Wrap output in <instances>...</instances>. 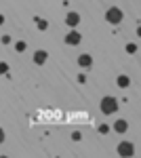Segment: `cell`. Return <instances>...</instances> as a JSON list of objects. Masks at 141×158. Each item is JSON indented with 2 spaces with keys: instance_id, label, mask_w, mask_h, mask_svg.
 <instances>
[{
  "instance_id": "277c9868",
  "label": "cell",
  "mask_w": 141,
  "mask_h": 158,
  "mask_svg": "<svg viewBox=\"0 0 141 158\" xmlns=\"http://www.w3.org/2000/svg\"><path fill=\"white\" fill-rule=\"evenodd\" d=\"M80 40H82V36H80L76 30H72L70 34H65V44H72V47H74V44H78Z\"/></svg>"
},
{
  "instance_id": "9c48e42d",
  "label": "cell",
  "mask_w": 141,
  "mask_h": 158,
  "mask_svg": "<svg viewBox=\"0 0 141 158\" xmlns=\"http://www.w3.org/2000/svg\"><path fill=\"white\" fill-rule=\"evenodd\" d=\"M116 82H118V86L126 89V86L131 85V78H129V76H118V80H116Z\"/></svg>"
},
{
  "instance_id": "2e32d148",
  "label": "cell",
  "mask_w": 141,
  "mask_h": 158,
  "mask_svg": "<svg viewBox=\"0 0 141 158\" xmlns=\"http://www.w3.org/2000/svg\"><path fill=\"white\" fill-rule=\"evenodd\" d=\"M99 133H107V124H101L99 127Z\"/></svg>"
},
{
  "instance_id": "5bb4252c",
  "label": "cell",
  "mask_w": 141,
  "mask_h": 158,
  "mask_svg": "<svg viewBox=\"0 0 141 158\" xmlns=\"http://www.w3.org/2000/svg\"><path fill=\"white\" fill-rule=\"evenodd\" d=\"M72 139H74V141H80V133H78V131H74V133H72Z\"/></svg>"
},
{
  "instance_id": "5b68a950",
  "label": "cell",
  "mask_w": 141,
  "mask_h": 158,
  "mask_svg": "<svg viewBox=\"0 0 141 158\" xmlns=\"http://www.w3.org/2000/svg\"><path fill=\"white\" fill-rule=\"evenodd\" d=\"M65 23L70 25V27H76V25L80 23V15L78 13H68L65 15Z\"/></svg>"
},
{
  "instance_id": "e0dca14e",
  "label": "cell",
  "mask_w": 141,
  "mask_h": 158,
  "mask_svg": "<svg viewBox=\"0 0 141 158\" xmlns=\"http://www.w3.org/2000/svg\"><path fill=\"white\" fill-rule=\"evenodd\" d=\"M2 141H4V131L0 129V143H2Z\"/></svg>"
},
{
  "instance_id": "30bf717a",
  "label": "cell",
  "mask_w": 141,
  "mask_h": 158,
  "mask_svg": "<svg viewBox=\"0 0 141 158\" xmlns=\"http://www.w3.org/2000/svg\"><path fill=\"white\" fill-rule=\"evenodd\" d=\"M36 25H38V30H40V32H44V30L48 27V23L44 21V19H40V17H36Z\"/></svg>"
},
{
  "instance_id": "7a4b0ae2",
  "label": "cell",
  "mask_w": 141,
  "mask_h": 158,
  "mask_svg": "<svg viewBox=\"0 0 141 158\" xmlns=\"http://www.w3.org/2000/svg\"><path fill=\"white\" fill-rule=\"evenodd\" d=\"M122 17H124V15H122V11H120V9H116V6L107 9V13H106V19H107L112 25H118L120 21H122Z\"/></svg>"
},
{
  "instance_id": "ba28073f",
  "label": "cell",
  "mask_w": 141,
  "mask_h": 158,
  "mask_svg": "<svg viewBox=\"0 0 141 158\" xmlns=\"http://www.w3.org/2000/svg\"><path fill=\"white\" fill-rule=\"evenodd\" d=\"M126 129H129L126 120H116V124H114V131H116V133H124Z\"/></svg>"
},
{
  "instance_id": "6da1fadb",
  "label": "cell",
  "mask_w": 141,
  "mask_h": 158,
  "mask_svg": "<svg viewBox=\"0 0 141 158\" xmlns=\"http://www.w3.org/2000/svg\"><path fill=\"white\" fill-rule=\"evenodd\" d=\"M116 110H118L116 97H110V95H107V97L101 99V112H103V114H114Z\"/></svg>"
},
{
  "instance_id": "52a82bcc",
  "label": "cell",
  "mask_w": 141,
  "mask_h": 158,
  "mask_svg": "<svg viewBox=\"0 0 141 158\" xmlns=\"http://www.w3.org/2000/svg\"><path fill=\"white\" fill-rule=\"evenodd\" d=\"M91 63H93V59H91V55H86V53H82V55L78 57V65H80V68H91Z\"/></svg>"
},
{
  "instance_id": "7c38bea8",
  "label": "cell",
  "mask_w": 141,
  "mask_h": 158,
  "mask_svg": "<svg viewBox=\"0 0 141 158\" xmlns=\"http://www.w3.org/2000/svg\"><path fill=\"white\" fill-rule=\"evenodd\" d=\"M15 49H17L19 53H21V51H25V49H27V44H25V42H17V44H15Z\"/></svg>"
},
{
  "instance_id": "ac0fdd59",
  "label": "cell",
  "mask_w": 141,
  "mask_h": 158,
  "mask_svg": "<svg viewBox=\"0 0 141 158\" xmlns=\"http://www.w3.org/2000/svg\"><path fill=\"white\" fill-rule=\"evenodd\" d=\"M2 23H4V17H2V15H0V25H2Z\"/></svg>"
},
{
  "instance_id": "9a60e30c",
  "label": "cell",
  "mask_w": 141,
  "mask_h": 158,
  "mask_svg": "<svg viewBox=\"0 0 141 158\" xmlns=\"http://www.w3.org/2000/svg\"><path fill=\"white\" fill-rule=\"evenodd\" d=\"M11 42V36H2V44H9Z\"/></svg>"
},
{
  "instance_id": "8fae6325",
  "label": "cell",
  "mask_w": 141,
  "mask_h": 158,
  "mask_svg": "<svg viewBox=\"0 0 141 158\" xmlns=\"http://www.w3.org/2000/svg\"><path fill=\"white\" fill-rule=\"evenodd\" d=\"M126 53H131V55H133V53H137V44H133V42L126 44Z\"/></svg>"
},
{
  "instance_id": "8992f818",
  "label": "cell",
  "mask_w": 141,
  "mask_h": 158,
  "mask_svg": "<svg viewBox=\"0 0 141 158\" xmlns=\"http://www.w3.org/2000/svg\"><path fill=\"white\" fill-rule=\"evenodd\" d=\"M47 59H48L47 51H36V53H34V63H38V65H42Z\"/></svg>"
},
{
  "instance_id": "3957f363",
  "label": "cell",
  "mask_w": 141,
  "mask_h": 158,
  "mask_svg": "<svg viewBox=\"0 0 141 158\" xmlns=\"http://www.w3.org/2000/svg\"><path fill=\"white\" fill-rule=\"evenodd\" d=\"M118 154H120V156H133V154H135V146L129 143V141H122V143L118 146Z\"/></svg>"
},
{
  "instance_id": "4fadbf2b",
  "label": "cell",
  "mask_w": 141,
  "mask_h": 158,
  "mask_svg": "<svg viewBox=\"0 0 141 158\" xmlns=\"http://www.w3.org/2000/svg\"><path fill=\"white\" fill-rule=\"evenodd\" d=\"M6 72H9V65L2 61V63H0V74H6Z\"/></svg>"
}]
</instances>
